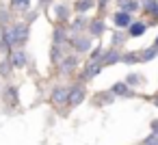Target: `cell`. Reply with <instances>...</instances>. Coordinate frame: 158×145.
<instances>
[{"label": "cell", "mask_w": 158, "mask_h": 145, "mask_svg": "<svg viewBox=\"0 0 158 145\" xmlns=\"http://www.w3.org/2000/svg\"><path fill=\"white\" fill-rule=\"evenodd\" d=\"M123 61H126V63H134V61H136V56H123Z\"/></svg>", "instance_id": "2e32d148"}, {"label": "cell", "mask_w": 158, "mask_h": 145, "mask_svg": "<svg viewBox=\"0 0 158 145\" xmlns=\"http://www.w3.org/2000/svg\"><path fill=\"white\" fill-rule=\"evenodd\" d=\"M154 130H156V132H158V121H154Z\"/></svg>", "instance_id": "e0dca14e"}, {"label": "cell", "mask_w": 158, "mask_h": 145, "mask_svg": "<svg viewBox=\"0 0 158 145\" xmlns=\"http://www.w3.org/2000/svg\"><path fill=\"white\" fill-rule=\"evenodd\" d=\"M5 37H7V44H20V41L26 39V28H22V26H11V28H7Z\"/></svg>", "instance_id": "6da1fadb"}, {"label": "cell", "mask_w": 158, "mask_h": 145, "mask_svg": "<svg viewBox=\"0 0 158 145\" xmlns=\"http://www.w3.org/2000/svg\"><path fill=\"white\" fill-rule=\"evenodd\" d=\"M115 24H117L119 28L130 26V15H128V13H123V11H121V13H117V15H115Z\"/></svg>", "instance_id": "3957f363"}, {"label": "cell", "mask_w": 158, "mask_h": 145, "mask_svg": "<svg viewBox=\"0 0 158 145\" xmlns=\"http://www.w3.org/2000/svg\"><path fill=\"white\" fill-rule=\"evenodd\" d=\"M98 74H100V65H93V67H89V72H87L89 78H93V76H98Z\"/></svg>", "instance_id": "7c38bea8"}, {"label": "cell", "mask_w": 158, "mask_h": 145, "mask_svg": "<svg viewBox=\"0 0 158 145\" xmlns=\"http://www.w3.org/2000/svg\"><path fill=\"white\" fill-rule=\"evenodd\" d=\"M100 5H106V0H100Z\"/></svg>", "instance_id": "ac0fdd59"}, {"label": "cell", "mask_w": 158, "mask_h": 145, "mask_svg": "<svg viewBox=\"0 0 158 145\" xmlns=\"http://www.w3.org/2000/svg\"><path fill=\"white\" fill-rule=\"evenodd\" d=\"M154 56H156V50H154V48H152V50H145V56H143V61H152Z\"/></svg>", "instance_id": "4fadbf2b"}, {"label": "cell", "mask_w": 158, "mask_h": 145, "mask_svg": "<svg viewBox=\"0 0 158 145\" xmlns=\"http://www.w3.org/2000/svg\"><path fill=\"white\" fill-rule=\"evenodd\" d=\"M89 7H91L89 0H80V5H78V9H80V11H85V9H89Z\"/></svg>", "instance_id": "5bb4252c"}, {"label": "cell", "mask_w": 158, "mask_h": 145, "mask_svg": "<svg viewBox=\"0 0 158 145\" xmlns=\"http://www.w3.org/2000/svg\"><path fill=\"white\" fill-rule=\"evenodd\" d=\"M119 59H121V56H119L117 52H108V54L104 56V63H106V65H110V63H117Z\"/></svg>", "instance_id": "52a82bcc"}, {"label": "cell", "mask_w": 158, "mask_h": 145, "mask_svg": "<svg viewBox=\"0 0 158 145\" xmlns=\"http://www.w3.org/2000/svg\"><path fill=\"white\" fill-rule=\"evenodd\" d=\"M52 100H54L56 104H65V102H67V93H65V89H54Z\"/></svg>", "instance_id": "277c9868"}, {"label": "cell", "mask_w": 158, "mask_h": 145, "mask_svg": "<svg viewBox=\"0 0 158 145\" xmlns=\"http://www.w3.org/2000/svg\"><path fill=\"white\" fill-rule=\"evenodd\" d=\"M28 2H31V0H13L15 9H28Z\"/></svg>", "instance_id": "9c48e42d"}, {"label": "cell", "mask_w": 158, "mask_h": 145, "mask_svg": "<svg viewBox=\"0 0 158 145\" xmlns=\"http://www.w3.org/2000/svg\"><path fill=\"white\" fill-rule=\"evenodd\" d=\"M136 7H139V5H136V2H128V7H126V9H128V11H134V9H136Z\"/></svg>", "instance_id": "9a60e30c"}, {"label": "cell", "mask_w": 158, "mask_h": 145, "mask_svg": "<svg viewBox=\"0 0 158 145\" xmlns=\"http://www.w3.org/2000/svg\"><path fill=\"white\" fill-rule=\"evenodd\" d=\"M76 46H78V50H87L89 48V39H78Z\"/></svg>", "instance_id": "8fae6325"}, {"label": "cell", "mask_w": 158, "mask_h": 145, "mask_svg": "<svg viewBox=\"0 0 158 145\" xmlns=\"http://www.w3.org/2000/svg\"><path fill=\"white\" fill-rule=\"evenodd\" d=\"M113 91H115L117 95H123V93H130V91H128V85H123V82H117V85L113 87Z\"/></svg>", "instance_id": "ba28073f"}, {"label": "cell", "mask_w": 158, "mask_h": 145, "mask_svg": "<svg viewBox=\"0 0 158 145\" xmlns=\"http://www.w3.org/2000/svg\"><path fill=\"white\" fill-rule=\"evenodd\" d=\"M100 33H102V24L100 22H93L91 24V35H100Z\"/></svg>", "instance_id": "30bf717a"}, {"label": "cell", "mask_w": 158, "mask_h": 145, "mask_svg": "<svg viewBox=\"0 0 158 145\" xmlns=\"http://www.w3.org/2000/svg\"><path fill=\"white\" fill-rule=\"evenodd\" d=\"M0 37H2V33H0Z\"/></svg>", "instance_id": "ffe728a7"}, {"label": "cell", "mask_w": 158, "mask_h": 145, "mask_svg": "<svg viewBox=\"0 0 158 145\" xmlns=\"http://www.w3.org/2000/svg\"><path fill=\"white\" fill-rule=\"evenodd\" d=\"M156 46H158V39H156Z\"/></svg>", "instance_id": "d6986e66"}, {"label": "cell", "mask_w": 158, "mask_h": 145, "mask_svg": "<svg viewBox=\"0 0 158 145\" xmlns=\"http://www.w3.org/2000/svg\"><path fill=\"white\" fill-rule=\"evenodd\" d=\"M82 100H85V89H82V87H74L72 93H69V102H72L74 106H78Z\"/></svg>", "instance_id": "7a4b0ae2"}, {"label": "cell", "mask_w": 158, "mask_h": 145, "mask_svg": "<svg viewBox=\"0 0 158 145\" xmlns=\"http://www.w3.org/2000/svg\"><path fill=\"white\" fill-rule=\"evenodd\" d=\"M24 63H26L24 52H15V54H13V65H15V67H24Z\"/></svg>", "instance_id": "8992f818"}, {"label": "cell", "mask_w": 158, "mask_h": 145, "mask_svg": "<svg viewBox=\"0 0 158 145\" xmlns=\"http://www.w3.org/2000/svg\"><path fill=\"white\" fill-rule=\"evenodd\" d=\"M143 33H145V24H143V22L130 24V35H132V37H139V35H143Z\"/></svg>", "instance_id": "5b68a950"}]
</instances>
